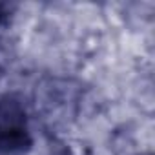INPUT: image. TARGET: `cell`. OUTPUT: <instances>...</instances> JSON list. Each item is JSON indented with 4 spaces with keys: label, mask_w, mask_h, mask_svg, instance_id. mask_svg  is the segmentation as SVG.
<instances>
[{
    "label": "cell",
    "mask_w": 155,
    "mask_h": 155,
    "mask_svg": "<svg viewBox=\"0 0 155 155\" xmlns=\"http://www.w3.org/2000/svg\"><path fill=\"white\" fill-rule=\"evenodd\" d=\"M28 144L24 108L13 99L0 101V150L17 151Z\"/></svg>",
    "instance_id": "obj_1"
}]
</instances>
